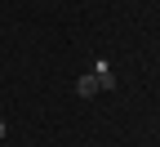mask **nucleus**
Wrapping results in <instances>:
<instances>
[{
	"label": "nucleus",
	"mask_w": 160,
	"mask_h": 147,
	"mask_svg": "<svg viewBox=\"0 0 160 147\" xmlns=\"http://www.w3.org/2000/svg\"><path fill=\"white\" fill-rule=\"evenodd\" d=\"M93 76H98V89H116V76H111V67H107V58L93 62Z\"/></svg>",
	"instance_id": "nucleus-1"
},
{
	"label": "nucleus",
	"mask_w": 160,
	"mask_h": 147,
	"mask_svg": "<svg viewBox=\"0 0 160 147\" xmlns=\"http://www.w3.org/2000/svg\"><path fill=\"white\" fill-rule=\"evenodd\" d=\"M76 94H80V98H93V94H98V76H93V71L80 76V80H76Z\"/></svg>",
	"instance_id": "nucleus-2"
},
{
	"label": "nucleus",
	"mask_w": 160,
	"mask_h": 147,
	"mask_svg": "<svg viewBox=\"0 0 160 147\" xmlns=\"http://www.w3.org/2000/svg\"><path fill=\"white\" fill-rule=\"evenodd\" d=\"M5 134H9V125H5V116H0V138H5Z\"/></svg>",
	"instance_id": "nucleus-3"
}]
</instances>
